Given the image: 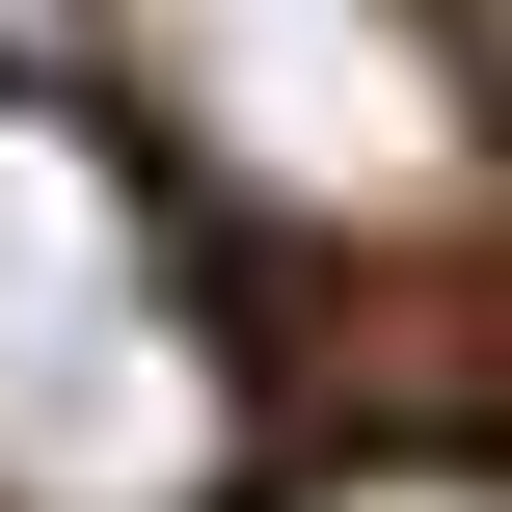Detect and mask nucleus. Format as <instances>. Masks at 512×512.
Listing matches in <instances>:
<instances>
[{
  "label": "nucleus",
  "mask_w": 512,
  "mask_h": 512,
  "mask_svg": "<svg viewBox=\"0 0 512 512\" xmlns=\"http://www.w3.org/2000/svg\"><path fill=\"white\" fill-rule=\"evenodd\" d=\"M270 486V324L216 216L108 135V81L0 54V512H243Z\"/></svg>",
  "instance_id": "nucleus-1"
},
{
  "label": "nucleus",
  "mask_w": 512,
  "mask_h": 512,
  "mask_svg": "<svg viewBox=\"0 0 512 512\" xmlns=\"http://www.w3.org/2000/svg\"><path fill=\"white\" fill-rule=\"evenodd\" d=\"M81 27H108V135L243 243L459 270L512 216V108L459 0H81Z\"/></svg>",
  "instance_id": "nucleus-2"
},
{
  "label": "nucleus",
  "mask_w": 512,
  "mask_h": 512,
  "mask_svg": "<svg viewBox=\"0 0 512 512\" xmlns=\"http://www.w3.org/2000/svg\"><path fill=\"white\" fill-rule=\"evenodd\" d=\"M486 108H512V0H486Z\"/></svg>",
  "instance_id": "nucleus-3"
}]
</instances>
